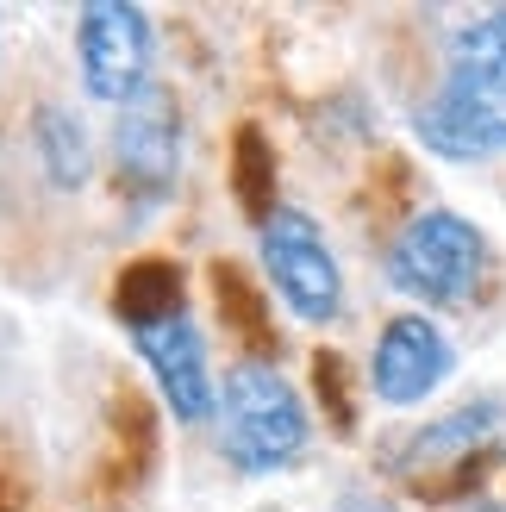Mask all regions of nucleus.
<instances>
[{
  "label": "nucleus",
  "instance_id": "nucleus-5",
  "mask_svg": "<svg viewBox=\"0 0 506 512\" xmlns=\"http://www.w3.org/2000/svg\"><path fill=\"white\" fill-rule=\"evenodd\" d=\"M150 19L125 0L82 7V82L94 100H138L150 82Z\"/></svg>",
  "mask_w": 506,
  "mask_h": 512
},
{
  "label": "nucleus",
  "instance_id": "nucleus-8",
  "mask_svg": "<svg viewBox=\"0 0 506 512\" xmlns=\"http://www.w3.org/2000/svg\"><path fill=\"white\" fill-rule=\"evenodd\" d=\"M375 394H382L388 406H413L438 388V381L450 375V344L444 331L425 319V313H400L382 325V338H375Z\"/></svg>",
  "mask_w": 506,
  "mask_h": 512
},
{
  "label": "nucleus",
  "instance_id": "nucleus-10",
  "mask_svg": "<svg viewBox=\"0 0 506 512\" xmlns=\"http://www.w3.org/2000/svg\"><path fill=\"white\" fill-rule=\"evenodd\" d=\"M38 157H44V175L57 188H82L88 169H94V144H88V125L63 113V107H44L38 113Z\"/></svg>",
  "mask_w": 506,
  "mask_h": 512
},
{
  "label": "nucleus",
  "instance_id": "nucleus-4",
  "mask_svg": "<svg viewBox=\"0 0 506 512\" xmlns=\"http://www.w3.org/2000/svg\"><path fill=\"white\" fill-rule=\"evenodd\" d=\"M263 269L275 281V294H282L300 319H313V325L338 319V306H344L338 263H332V250H325L319 225L300 207L263 213Z\"/></svg>",
  "mask_w": 506,
  "mask_h": 512
},
{
  "label": "nucleus",
  "instance_id": "nucleus-11",
  "mask_svg": "<svg viewBox=\"0 0 506 512\" xmlns=\"http://www.w3.org/2000/svg\"><path fill=\"white\" fill-rule=\"evenodd\" d=\"M475 512H500V506H475Z\"/></svg>",
  "mask_w": 506,
  "mask_h": 512
},
{
  "label": "nucleus",
  "instance_id": "nucleus-2",
  "mask_svg": "<svg viewBox=\"0 0 506 512\" xmlns=\"http://www.w3.org/2000/svg\"><path fill=\"white\" fill-rule=\"evenodd\" d=\"M219 431H225V456L244 469V475H269V469H288L300 444H307V413H300L294 388L275 369L263 363H238L225 375V394H219Z\"/></svg>",
  "mask_w": 506,
  "mask_h": 512
},
{
  "label": "nucleus",
  "instance_id": "nucleus-3",
  "mask_svg": "<svg viewBox=\"0 0 506 512\" xmlns=\"http://www.w3.org/2000/svg\"><path fill=\"white\" fill-rule=\"evenodd\" d=\"M482 263H488V244L469 219L457 213H419L407 232L394 238V256H388V275L400 294L413 300H432V306H457L475 294L482 281Z\"/></svg>",
  "mask_w": 506,
  "mask_h": 512
},
{
  "label": "nucleus",
  "instance_id": "nucleus-6",
  "mask_svg": "<svg viewBox=\"0 0 506 512\" xmlns=\"http://www.w3.org/2000/svg\"><path fill=\"white\" fill-rule=\"evenodd\" d=\"M113 157H119V182H132L138 200H163L182 163V119L163 88H144L138 100H125V113L113 125Z\"/></svg>",
  "mask_w": 506,
  "mask_h": 512
},
{
  "label": "nucleus",
  "instance_id": "nucleus-1",
  "mask_svg": "<svg viewBox=\"0 0 506 512\" xmlns=\"http://www.w3.org/2000/svg\"><path fill=\"white\" fill-rule=\"evenodd\" d=\"M419 138L438 157L506 150V13H488L457 38L444 94L432 107H419Z\"/></svg>",
  "mask_w": 506,
  "mask_h": 512
},
{
  "label": "nucleus",
  "instance_id": "nucleus-7",
  "mask_svg": "<svg viewBox=\"0 0 506 512\" xmlns=\"http://www.w3.org/2000/svg\"><path fill=\"white\" fill-rule=\"evenodd\" d=\"M132 338H138V356L150 363V375H157L163 400L175 406V419H207L213 413V375H207L200 331L182 313H157V319L132 325Z\"/></svg>",
  "mask_w": 506,
  "mask_h": 512
},
{
  "label": "nucleus",
  "instance_id": "nucleus-9",
  "mask_svg": "<svg viewBox=\"0 0 506 512\" xmlns=\"http://www.w3.org/2000/svg\"><path fill=\"white\" fill-rule=\"evenodd\" d=\"M500 431V406H463V413H450V419H438V425H425L419 438H413V450L400 456V469H425V463H450V456H463V450H475V444H488Z\"/></svg>",
  "mask_w": 506,
  "mask_h": 512
}]
</instances>
